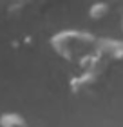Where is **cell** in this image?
<instances>
[{
    "label": "cell",
    "instance_id": "obj_2",
    "mask_svg": "<svg viewBox=\"0 0 123 127\" xmlns=\"http://www.w3.org/2000/svg\"><path fill=\"white\" fill-rule=\"evenodd\" d=\"M109 13V5L107 4H94L92 7L89 9V15H91V18H94V20H98V18H103L105 15Z\"/></svg>",
    "mask_w": 123,
    "mask_h": 127
},
{
    "label": "cell",
    "instance_id": "obj_1",
    "mask_svg": "<svg viewBox=\"0 0 123 127\" xmlns=\"http://www.w3.org/2000/svg\"><path fill=\"white\" fill-rule=\"evenodd\" d=\"M0 125L2 127H27L24 118L18 116V114H13V113H7L0 118Z\"/></svg>",
    "mask_w": 123,
    "mask_h": 127
}]
</instances>
